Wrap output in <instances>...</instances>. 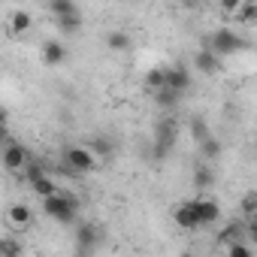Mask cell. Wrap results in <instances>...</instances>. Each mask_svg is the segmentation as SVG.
Wrapping results in <instances>:
<instances>
[{"label":"cell","mask_w":257,"mask_h":257,"mask_svg":"<svg viewBox=\"0 0 257 257\" xmlns=\"http://www.w3.org/2000/svg\"><path fill=\"white\" fill-rule=\"evenodd\" d=\"M236 239H245V221H230V224H224V230L218 233V242H221V245H230V242H236Z\"/></svg>","instance_id":"cell-16"},{"label":"cell","mask_w":257,"mask_h":257,"mask_svg":"<svg viewBox=\"0 0 257 257\" xmlns=\"http://www.w3.org/2000/svg\"><path fill=\"white\" fill-rule=\"evenodd\" d=\"M7 221H10V227L22 230V227H28V224L34 221V209H31L28 203H13L10 212H7Z\"/></svg>","instance_id":"cell-11"},{"label":"cell","mask_w":257,"mask_h":257,"mask_svg":"<svg viewBox=\"0 0 257 257\" xmlns=\"http://www.w3.org/2000/svg\"><path fill=\"white\" fill-rule=\"evenodd\" d=\"M0 254H10V257H16V254H22V245H19L16 239H0Z\"/></svg>","instance_id":"cell-29"},{"label":"cell","mask_w":257,"mask_h":257,"mask_svg":"<svg viewBox=\"0 0 257 257\" xmlns=\"http://www.w3.org/2000/svg\"><path fill=\"white\" fill-rule=\"evenodd\" d=\"M203 46H209L218 58H227V55H236V52H242V49H248L251 43L245 40V37H239L233 28H218L215 34H209V37H203Z\"/></svg>","instance_id":"cell-3"},{"label":"cell","mask_w":257,"mask_h":257,"mask_svg":"<svg viewBox=\"0 0 257 257\" xmlns=\"http://www.w3.org/2000/svg\"><path fill=\"white\" fill-rule=\"evenodd\" d=\"M40 200H43V215L58 221V224H73L76 215H79V200L73 194L61 191V188L55 194H49V197H40Z\"/></svg>","instance_id":"cell-1"},{"label":"cell","mask_w":257,"mask_h":257,"mask_svg":"<svg viewBox=\"0 0 257 257\" xmlns=\"http://www.w3.org/2000/svg\"><path fill=\"white\" fill-rule=\"evenodd\" d=\"M194 206V215H197V227H209L221 218V203L212 200V197H200V200H191Z\"/></svg>","instance_id":"cell-6"},{"label":"cell","mask_w":257,"mask_h":257,"mask_svg":"<svg viewBox=\"0 0 257 257\" xmlns=\"http://www.w3.org/2000/svg\"><path fill=\"white\" fill-rule=\"evenodd\" d=\"M22 173H25V176H28V185H31V182H34V179H40V176H46V173H49V170H46V164H40V161H37V158H31V161H28V164H25V170H22Z\"/></svg>","instance_id":"cell-26"},{"label":"cell","mask_w":257,"mask_h":257,"mask_svg":"<svg viewBox=\"0 0 257 257\" xmlns=\"http://www.w3.org/2000/svg\"><path fill=\"white\" fill-rule=\"evenodd\" d=\"M164 73H167V88H173V91H179V94H185V91L191 88V73H188L185 64L164 67Z\"/></svg>","instance_id":"cell-8"},{"label":"cell","mask_w":257,"mask_h":257,"mask_svg":"<svg viewBox=\"0 0 257 257\" xmlns=\"http://www.w3.org/2000/svg\"><path fill=\"white\" fill-rule=\"evenodd\" d=\"M85 146H88V152H91L94 158H112V152H115V143H112L109 137H103V134L91 137Z\"/></svg>","instance_id":"cell-14"},{"label":"cell","mask_w":257,"mask_h":257,"mask_svg":"<svg viewBox=\"0 0 257 257\" xmlns=\"http://www.w3.org/2000/svg\"><path fill=\"white\" fill-rule=\"evenodd\" d=\"M239 4H242V0H218V7H221L224 13H230V16L239 10Z\"/></svg>","instance_id":"cell-30"},{"label":"cell","mask_w":257,"mask_h":257,"mask_svg":"<svg viewBox=\"0 0 257 257\" xmlns=\"http://www.w3.org/2000/svg\"><path fill=\"white\" fill-rule=\"evenodd\" d=\"M179 134H182V124H179L173 115L158 118V124H155V149H152V158H155V161H164V158L170 155V149L179 143Z\"/></svg>","instance_id":"cell-2"},{"label":"cell","mask_w":257,"mask_h":257,"mask_svg":"<svg viewBox=\"0 0 257 257\" xmlns=\"http://www.w3.org/2000/svg\"><path fill=\"white\" fill-rule=\"evenodd\" d=\"M146 88H149V91L167 88V73H164V67H152V70L146 73Z\"/></svg>","instance_id":"cell-23"},{"label":"cell","mask_w":257,"mask_h":257,"mask_svg":"<svg viewBox=\"0 0 257 257\" xmlns=\"http://www.w3.org/2000/svg\"><path fill=\"white\" fill-rule=\"evenodd\" d=\"M55 25H58V31H61L64 37H70V34H79L82 16H61V19H55Z\"/></svg>","instance_id":"cell-22"},{"label":"cell","mask_w":257,"mask_h":257,"mask_svg":"<svg viewBox=\"0 0 257 257\" xmlns=\"http://www.w3.org/2000/svg\"><path fill=\"white\" fill-rule=\"evenodd\" d=\"M242 25H254L257 22V4H254V0H242V4H239V10L233 13Z\"/></svg>","instance_id":"cell-21"},{"label":"cell","mask_w":257,"mask_h":257,"mask_svg":"<svg viewBox=\"0 0 257 257\" xmlns=\"http://www.w3.org/2000/svg\"><path fill=\"white\" fill-rule=\"evenodd\" d=\"M67 61V46L61 40H46L43 43V64L46 67H61Z\"/></svg>","instance_id":"cell-9"},{"label":"cell","mask_w":257,"mask_h":257,"mask_svg":"<svg viewBox=\"0 0 257 257\" xmlns=\"http://www.w3.org/2000/svg\"><path fill=\"white\" fill-rule=\"evenodd\" d=\"M31 25H34V16H31L28 10H16L13 19H10V31H13V34H28Z\"/></svg>","instance_id":"cell-18"},{"label":"cell","mask_w":257,"mask_h":257,"mask_svg":"<svg viewBox=\"0 0 257 257\" xmlns=\"http://www.w3.org/2000/svg\"><path fill=\"white\" fill-rule=\"evenodd\" d=\"M179 4H182L185 10H200V7H203V0H179Z\"/></svg>","instance_id":"cell-31"},{"label":"cell","mask_w":257,"mask_h":257,"mask_svg":"<svg viewBox=\"0 0 257 257\" xmlns=\"http://www.w3.org/2000/svg\"><path fill=\"white\" fill-rule=\"evenodd\" d=\"M0 127H7V109L0 106Z\"/></svg>","instance_id":"cell-32"},{"label":"cell","mask_w":257,"mask_h":257,"mask_svg":"<svg viewBox=\"0 0 257 257\" xmlns=\"http://www.w3.org/2000/svg\"><path fill=\"white\" fill-rule=\"evenodd\" d=\"M106 49H109V52H124V49H131V34H124V31H109V34H106Z\"/></svg>","instance_id":"cell-19"},{"label":"cell","mask_w":257,"mask_h":257,"mask_svg":"<svg viewBox=\"0 0 257 257\" xmlns=\"http://www.w3.org/2000/svg\"><path fill=\"white\" fill-rule=\"evenodd\" d=\"M152 97H155V103H158V109H161V112L176 109V106H179V100H182V94H179V91H173V88H158V91H152Z\"/></svg>","instance_id":"cell-13"},{"label":"cell","mask_w":257,"mask_h":257,"mask_svg":"<svg viewBox=\"0 0 257 257\" xmlns=\"http://www.w3.org/2000/svg\"><path fill=\"white\" fill-rule=\"evenodd\" d=\"M197 146H200L203 161H218V158H221V152H224V149H221V140H218V137H212V134H209L206 140H200Z\"/></svg>","instance_id":"cell-17"},{"label":"cell","mask_w":257,"mask_h":257,"mask_svg":"<svg viewBox=\"0 0 257 257\" xmlns=\"http://www.w3.org/2000/svg\"><path fill=\"white\" fill-rule=\"evenodd\" d=\"M239 209H242V215H245V218H251V215H257V194H254V191H248V194L242 197V203H239Z\"/></svg>","instance_id":"cell-27"},{"label":"cell","mask_w":257,"mask_h":257,"mask_svg":"<svg viewBox=\"0 0 257 257\" xmlns=\"http://www.w3.org/2000/svg\"><path fill=\"white\" fill-rule=\"evenodd\" d=\"M212 185H215V173H212L209 161L197 164V170H194V188H197V191H206V188H212Z\"/></svg>","instance_id":"cell-15"},{"label":"cell","mask_w":257,"mask_h":257,"mask_svg":"<svg viewBox=\"0 0 257 257\" xmlns=\"http://www.w3.org/2000/svg\"><path fill=\"white\" fill-rule=\"evenodd\" d=\"M173 221H176L182 230H197V215H194L191 200H185V203H179V206L173 209Z\"/></svg>","instance_id":"cell-12"},{"label":"cell","mask_w":257,"mask_h":257,"mask_svg":"<svg viewBox=\"0 0 257 257\" xmlns=\"http://www.w3.org/2000/svg\"><path fill=\"white\" fill-rule=\"evenodd\" d=\"M28 161H31V152H28L22 143H7V146H4V155H0V164H4V170L22 173Z\"/></svg>","instance_id":"cell-5"},{"label":"cell","mask_w":257,"mask_h":257,"mask_svg":"<svg viewBox=\"0 0 257 257\" xmlns=\"http://www.w3.org/2000/svg\"><path fill=\"white\" fill-rule=\"evenodd\" d=\"M227 254H230V257H251V254H254V248H251V245H245L242 239H236V242H230V245H227Z\"/></svg>","instance_id":"cell-28"},{"label":"cell","mask_w":257,"mask_h":257,"mask_svg":"<svg viewBox=\"0 0 257 257\" xmlns=\"http://www.w3.org/2000/svg\"><path fill=\"white\" fill-rule=\"evenodd\" d=\"M194 67H197L200 73L212 76V73H218V70H221V58H218L209 46H200V52L194 55Z\"/></svg>","instance_id":"cell-10"},{"label":"cell","mask_w":257,"mask_h":257,"mask_svg":"<svg viewBox=\"0 0 257 257\" xmlns=\"http://www.w3.org/2000/svg\"><path fill=\"white\" fill-rule=\"evenodd\" d=\"M61 167L73 176H82V173H91L97 167V158L88 152V146H67L61 152Z\"/></svg>","instance_id":"cell-4"},{"label":"cell","mask_w":257,"mask_h":257,"mask_svg":"<svg viewBox=\"0 0 257 257\" xmlns=\"http://www.w3.org/2000/svg\"><path fill=\"white\" fill-rule=\"evenodd\" d=\"M31 188H34V194H37V197H49V194H55V191H58V185H55V179H49V173H46V176H40V179H34V182H31Z\"/></svg>","instance_id":"cell-24"},{"label":"cell","mask_w":257,"mask_h":257,"mask_svg":"<svg viewBox=\"0 0 257 257\" xmlns=\"http://www.w3.org/2000/svg\"><path fill=\"white\" fill-rule=\"evenodd\" d=\"M0 143H7V127H0Z\"/></svg>","instance_id":"cell-33"},{"label":"cell","mask_w":257,"mask_h":257,"mask_svg":"<svg viewBox=\"0 0 257 257\" xmlns=\"http://www.w3.org/2000/svg\"><path fill=\"white\" fill-rule=\"evenodd\" d=\"M188 127H191V137H194V143H200V140H206V137H209V124H206L200 115H194V118L188 121Z\"/></svg>","instance_id":"cell-25"},{"label":"cell","mask_w":257,"mask_h":257,"mask_svg":"<svg viewBox=\"0 0 257 257\" xmlns=\"http://www.w3.org/2000/svg\"><path fill=\"white\" fill-rule=\"evenodd\" d=\"M49 10H52L55 19H61V16H79V4H76V0H49Z\"/></svg>","instance_id":"cell-20"},{"label":"cell","mask_w":257,"mask_h":257,"mask_svg":"<svg viewBox=\"0 0 257 257\" xmlns=\"http://www.w3.org/2000/svg\"><path fill=\"white\" fill-rule=\"evenodd\" d=\"M100 242H103V230H100L97 224H82V227L76 230V251H79V254L97 251Z\"/></svg>","instance_id":"cell-7"}]
</instances>
